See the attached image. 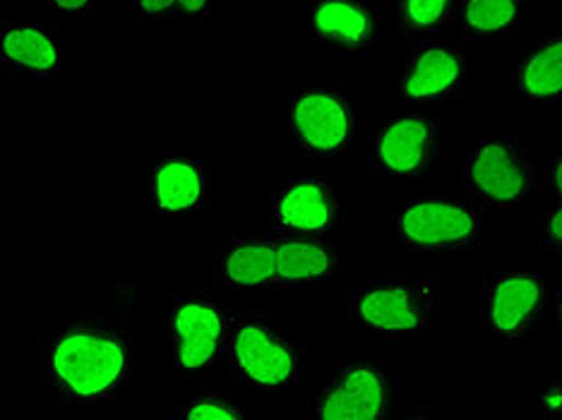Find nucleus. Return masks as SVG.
Returning <instances> with one entry per match:
<instances>
[{
    "label": "nucleus",
    "instance_id": "a878e982",
    "mask_svg": "<svg viewBox=\"0 0 562 420\" xmlns=\"http://www.w3.org/2000/svg\"><path fill=\"white\" fill-rule=\"evenodd\" d=\"M539 409L543 418L562 416V382H548L539 391Z\"/></svg>",
    "mask_w": 562,
    "mask_h": 420
},
{
    "label": "nucleus",
    "instance_id": "5701e85b",
    "mask_svg": "<svg viewBox=\"0 0 562 420\" xmlns=\"http://www.w3.org/2000/svg\"><path fill=\"white\" fill-rule=\"evenodd\" d=\"M42 5L50 18L72 22V20H85L94 12L97 0H42Z\"/></svg>",
    "mask_w": 562,
    "mask_h": 420
},
{
    "label": "nucleus",
    "instance_id": "39448f33",
    "mask_svg": "<svg viewBox=\"0 0 562 420\" xmlns=\"http://www.w3.org/2000/svg\"><path fill=\"white\" fill-rule=\"evenodd\" d=\"M234 313L216 294L176 296L169 313L173 375L181 382H202L224 359L232 337Z\"/></svg>",
    "mask_w": 562,
    "mask_h": 420
},
{
    "label": "nucleus",
    "instance_id": "4468645a",
    "mask_svg": "<svg viewBox=\"0 0 562 420\" xmlns=\"http://www.w3.org/2000/svg\"><path fill=\"white\" fill-rule=\"evenodd\" d=\"M214 282L232 291L279 288L274 234L226 236L214 243Z\"/></svg>",
    "mask_w": 562,
    "mask_h": 420
},
{
    "label": "nucleus",
    "instance_id": "9b49d317",
    "mask_svg": "<svg viewBox=\"0 0 562 420\" xmlns=\"http://www.w3.org/2000/svg\"><path fill=\"white\" fill-rule=\"evenodd\" d=\"M308 36L329 54L366 58L385 30V15L375 0H308Z\"/></svg>",
    "mask_w": 562,
    "mask_h": 420
},
{
    "label": "nucleus",
    "instance_id": "4be33fe9",
    "mask_svg": "<svg viewBox=\"0 0 562 420\" xmlns=\"http://www.w3.org/2000/svg\"><path fill=\"white\" fill-rule=\"evenodd\" d=\"M176 418L183 420H236V418H250L246 409H240L224 394H198V397L183 404L181 409L173 411Z\"/></svg>",
    "mask_w": 562,
    "mask_h": 420
},
{
    "label": "nucleus",
    "instance_id": "f8f14e48",
    "mask_svg": "<svg viewBox=\"0 0 562 420\" xmlns=\"http://www.w3.org/2000/svg\"><path fill=\"white\" fill-rule=\"evenodd\" d=\"M270 222L274 234L329 236L341 224V195L327 178H284L272 188Z\"/></svg>",
    "mask_w": 562,
    "mask_h": 420
},
{
    "label": "nucleus",
    "instance_id": "ddd939ff",
    "mask_svg": "<svg viewBox=\"0 0 562 420\" xmlns=\"http://www.w3.org/2000/svg\"><path fill=\"white\" fill-rule=\"evenodd\" d=\"M471 72L467 50L452 42H424L408 50L394 89L408 101H442L462 92Z\"/></svg>",
    "mask_w": 562,
    "mask_h": 420
},
{
    "label": "nucleus",
    "instance_id": "f3484780",
    "mask_svg": "<svg viewBox=\"0 0 562 420\" xmlns=\"http://www.w3.org/2000/svg\"><path fill=\"white\" fill-rule=\"evenodd\" d=\"M274 246L279 288H308L327 284L341 266L339 254L317 236L274 234Z\"/></svg>",
    "mask_w": 562,
    "mask_h": 420
},
{
    "label": "nucleus",
    "instance_id": "20e7f679",
    "mask_svg": "<svg viewBox=\"0 0 562 420\" xmlns=\"http://www.w3.org/2000/svg\"><path fill=\"white\" fill-rule=\"evenodd\" d=\"M289 139L305 157H339L361 137V101L339 82H299L289 104Z\"/></svg>",
    "mask_w": 562,
    "mask_h": 420
},
{
    "label": "nucleus",
    "instance_id": "423d86ee",
    "mask_svg": "<svg viewBox=\"0 0 562 420\" xmlns=\"http://www.w3.org/2000/svg\"><path fill=\"white\" fill-rule=\"evenodd\" d=\"M533 159L509 137L481 135L464 145L462 183L469 200L491 212H513L533 188Z\"/></svg>",
    "mask_w": 562,
    "mask_h": 420
},
{
    "label": "nucleus",
    "instance_id": "a211bd4d",
    "mask_svg": "<svg viewBox=\"0 0 562 420\" xmlns=\"http://www.w3.org/2000/svg\"><path fill=\"white\" fill-rule=\"evenodd\" d=\"M515 80L519 92L531 101L539 104L562 101V30L541 36L521 50Z\"/></svg>",
    "mask_w": 562,
    "mask_h": 420
},
{
    "label": "nucleus",
    "instance_id": "f257e3e1",
    "mask_svg": "<svg viewBox=\"0 0 562 420\" xmlns=\"http://www.w3.org/2000/svg\"><path fill=\"white\" fill-rule=\"evenodd\" d=\"M145 294L121 288L92 310H72L40 343V382L58 404H113L135 371Z\"/></svg>",
    "mask_w": 562,
    "mask_h": 420
},
{
    "label": "nucleus",
    "instance_id": "dca6fc26",
    "mask_svg": "<svg viewBox=\"0 0 562 420\" xmlns=\"http://www.w3.org/2000/svg\"><path fill=\"white\" fill-rule=\"evenodd\" d=\"M210 161L169 157L151 169V200L161 214H193L207 205Z\"/></svg>",
    "mask_w": 562,
    "mask_h": 420
},
{
    "label": "nucleus",
    "instance_id": "6e6552de",
    "mask_svg": "<svg viewBox=\"0 0 562 420\" xmlns=\"http://www.w3.org/2000/svg\"><path fill=\"white\" fill-rule=\"evenodd\" d=\"M397 375L373 353L353 355L327 379L311 406L317 420H380L397 401Z\"/></svg>",
    "mask_w": 562,
    "mask_h": 420
},
{
    "label": "nucleus",
    "instance_id": "7ed1b4c3",
    "mask_svg": "<svg viewBox=\"0 0 562 420\" xmlns=\"http://www.w3.org/2000/svg\"><path fill=\"white\" fill-rule=\"evenodd\" d=\"M224 359L240 385L267 394L296 387L305 373L299 341L265 313L236 317Z\"/></svg>",
    "mask_w": 562,
    "mask_h": 420
},
{
    "label": "nucleus",
    "instance_id": "0eeeda50",
    "mask_svg": "<svg viewBox=\"0 0 562 420\" xmlns=\"http://www.w3.org/2000/svg\"><path fill=\"white\" fill-rule=\"evenodd\" d=\"M551 303L548 276L529 270L483 274L481 325L483 332L507 349L527 347Z\"/></svg>",
    "mask_w": 562,
    "mask_h": 420
},
{
    "label": "nucleus",
    "instance_id": "f03ea898",
    "mask_svg": "<svg viewBox=\"0 0 562 420\" xmlns=\"http://www.w3.org/2000/svg\"><path fill=\"white\" fill-rule=\"evenodd\" d=\"M442 308L436 272H380L349 294V325L390 343L418 341L428 334Z\"/></svg>",
    "mask_w": 562,
    "mask_h": 420
},
{
    "label": "nucleus",
    "instance_id": "9d476101",
    "mask_svg": "<svg viewBox=\"0 0 562 420\" xmlns=\"http://www.w3.org/2000/svg\"><path fill=\"white\" fill-rule=\"evenodd\" d=\"M392 236L414 250H462L479 240L481 224L467 197L418 195L392 214Z\"/></svg>",
    "mask_w": 562,
    "mask_h": 420
},
{
    "label": "nucleus",
    "instance_id": "b1692460",
    "mask_svg": "<svg viewBox=\"0 0 562 420\" xmlns=\"http://www.w3.org/2000/svg\"><path fill=\"white\" fill-rule=\"evenodd\" d=\"M539 236L546 246L562 252V202H553V207L541 214Z\"/></svg>",
    "mask_w": 562,
    "mask_h": 420
},
{
    "label": "nucleus",
    "instance_id": "aec40b11",
    "mask_svg": "<svg viewBox=\"0 0 562 420\" xmlns=\"http://www.w3.org/2000/svg\"><path fill=\"white\" fill-rule=\"evenodd\" d=\"M457 10V0H392V20L408 36L436 34L447 27Z\"/></svg>",
    "mask_w": 562,
    "mask_h": 420
},
{
    "label": "nucleus",
    "instance_id": "bb28decb",
    "mask_svg": "<svg viewBox=\"0 0 562 420\" xmlns=\"http://www.w3.org/2000/svg\"><path fill=\"white\" fill-rule=\"evenodd\" d=\"M555 325H558V339L562 341V284L555 288Z\"/></svg>",
    "mask_w": 562,
    "mask_h": 420
},
{
    "label": "nucleus",
    "instance_id": "2eb2a0df",
    "mask_svg": "<svg viewBox=\"0 0 562 420\" xmlns=\"http://www.w3.org/2000/svg\"><path fill=\"white\" fill-rule=\"evenodd\" d=\"M0 68L18 78L48 80L58 72V36L44 22H10L0 30Z\"/></svg>",
    "mask_w": 562,
    "mask_h": 420
},
{
    "label": "nucleus",
    "instance_id": "412c9836",
    "mask_svg": "<svg viewBox=\"0 0 562 420\" xmlns=\"http://www.w3.org/2000/svg\"><path fill=\"white\" fill-rule=\"evenodd\" d=\"M212 12V0H135V15L145 22H198Z\"/></svg>",
    "mask_w": 562,
    "mask_h": 420
},
{
    "label": "nucleus",
    "instance_id": "1a4fd4ad",
    "mask_svg": "<svg viewBox=\"0 0 562 420\" xmlns=\"http://www.w3.org/2000/svg\"><path fill=\"white\" fill-rule=\"evenodd\" d=\"M361 155L380 175H428L440 159V125L426 113L382 118L363 135Z\"/></svg>",
    "mask_w": 562,
    "mask_h": 420
},
{
    "label": "nucleus",
    "instance_id": "6ab92c4d",
    "mask_svg": "<svg viewBox=\"0 0 562 420\" xmlns=\"http://www.w3.org/2000/svg\"><path fill=\"white\" fill-rule=\"evenodd\" d=\"M457 24L474 42L515 36L531 15V0H457Z\"/></svg>",
    "mask_w": 562,
    "mask_h": 420
},
{
    "label": "nucleus",
    "instance_id": "393cba45",
    "mask_svg": "<svg viewBox=\"0 0 562 420\" xmlns=\"http://www.w3.org/2000/svg\"><path fill=\"white\" fill-rule=\"evenodd\" d=\"M543 185L548 190V195L553 197V202H562V147H558L551 159L546 161Z\"/></svg>",
    "mask_w": 562,
    "mask_h": 420
}]
</instances>
